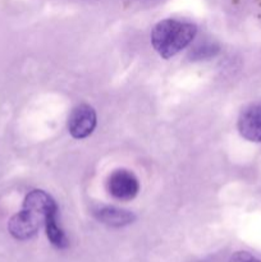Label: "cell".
Segmentation results:
<instances>
[{
	"label": "cell",
	"instance_id": "1",
	"mask_svg": "<svg viewBox=\"0 0 261 262\" xmlns=\"http://www.w3.org/2000/svg\"><path fill=\"white\" fill-rule=\"evenodd\" d=\"M58 207L53 197L45 191L35 189L26 196L20 211L13 215L8 223L10 235L18 241L31 239L45 223L49 211Z\"/></svg>",
	"mask_w": 261,
	"mask_h": 262
},
{
	"label": "cell",
	"instance_id": "5",
	"mask_svg": "<svg viewBox=\"0 0 261 262\" xmlns=\"http://www.w3.org/2000/svg\"><path fill=\"white\" fill-rule=\"evenodd\" d=\"M238 132L251 142H261V104H252L242 110L238 118Z\"/></svg>",
	"mask_w": 261,
	"mask_h": 262
},
{
	"label": "cell",
	"instance_id": "4",
	"mask_svg": "<svg viewBox=\"0 0 261 262\" xmlns=\"http://www.w3.org/2000/svg\"><path fill=\"white\" fill-rule=\"evenodd\" d=\"M97 117L92 106L81 104L72 110L68 118V130L72 137L77 140L89 137L96 128Z\"/></svg>",
	"mask_w": 261,
	"mask_h": 262
},
{
	"label": "cell",
	"instance_id": "2",
	"mask_svg": "<svg viewBox=\"0 0 261 262\" xmlns=\"http://www.w3.org/2000/svg\"><path fill=\"white\" fill-rule=\"evenodd\" d=\"M196 33L193 23L169 18L156 23L151 32V43L161 58L170 59L187 48Z\"/></svg>",
	"mask_w": 261,
	"mask_h": 262
},
{
	"label": "cell",
	"instance_id": "6",
	"mask_svg": "<svg viewBox=\"0 0 261 262\" xmlns=\"http://www.w3.org/2000/svg\"><path fill=\"white\" fill-rule=\"evenodd\" d=\"M94 216L102 224L112 228H122L132 224L136 216L129 210L114 206H99L94 210Z\"/></svg>",
	"mask_w": 261,
	"mask_h": 262
},
{
	"label": "cell",
	"instance_id": "7",
	"mask_svg": "<svg viewBox=\"0 0 261 262\" xmlns=\"http://www.w3.org/2000/svg\"><path fill=\"white\" fill-rule=\"evenodd\" d=\"M58 207H55V209L48 212V215L45 217V223H44V227H45L46 235H48V239L50 241L51 245L54 247L59 248V250H64V248L68 247L69 241L58 222Z\"/></svg>",
	"mask_w": 261,
	"mask_h": 262
},
{
	"label": "cell",
	"instance_id": "3",
	"mask_svg": "<svg viewBox=\"0 0 261 262\" xmlns=\"http://www.w3.org/2000/svg\"><path fill=\"white\" fill-rule=\"evenodd\" d=\"M107 189L114 199L129 201L140 192V182L132 171L118 169L110 174L107 179Z\"/></svg>",
	"mask_w": 261,
	"mask_h": 262
},
{
	"label": "cell",
	"instance_id": "9",
	"mask_svg": "<svg viewBox=\"0 0 261 262\" xmlns=\"http://www.w3.org/2000/svg\"><path fill=\"white\" fill-rule=\"evenodd\" d=\"M229 262H261V260L256 258L251 253L245 252V251H240V252H235L230 256Z\"/></svg>",
	"mask_w": 261,
	"mask_h": 262
},
{
	"label": "cell",
	"instance_id": "8",
	"mask_svg": "<svg viewBox=\"0 0 261 262\" xmlns=\"http://www.w3.org/2000/svg\"><path fill=\"white\" fill-rule=\"evenodd\" d=\"M219 51V48L215 45H202L199 46L191 53V58L194 60H201V59H210L215 56Z\"/></svg>",
	"mask_w": 261,
	"mask_h": 262
}]
</instances>
